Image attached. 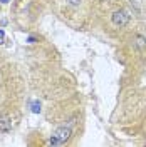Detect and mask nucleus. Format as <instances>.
<instances>
[{
    "instance_id": "obj_1",
    "label": "nucleus",
    "mask_w": 146,
    "mask_h": 147,
    "mask_svg": "<svg viewBox=\"0 0 146 147\" xmlns=\"http://www.w3.org/2000/svg\"><path fill=\"white\" fill-rule=\"evenodd\" d=\"M74 122L76 120H71L67 125H62V127H59L57 130L54 132V136L50 137V140H49V144L50 146H61V144H64L67 139L71 137V134H72V127H74Z\"/></svg>"
},
{
    "instance_id": "obj_2",
    "label": "nucleus",
    "mask_w": 146,
    "mask_h": 147,
    "mask_svg": "<svg viewBox=\"0 0 146 147\" xmlns=\"http://www.w3.org/2000/svg\"><path fill=\"white\" fill-rule=\"evenodd\" d=\"M129 18H131L129 12H126V10H118V12L113 13V24L118 25V27H124L129 22Z\"/></svg>"
},
{
    "instance_id": "obj_3",
    "label": "nucleus",
    "mask_w": 146,
    "mask_h": 147,
    "mask_svg": "<svg viewBox=\"0 0 146 147\" xmlns=\"http://www.w3.org/2000/svg\"><path fill=\"white\" fill-rule=\"evenodd\" d=\"M12 129V119L9 115H0V132H9Z\"/></svg>"
},
{
    "instance_id": "obj_4",
    "label": "nucleus",
    "mask_w": 146,
    "mask_h": 147,
    "mask_svg": "<svg viewBox=\"0 0 146 147\" xmlns=\"http://www.w3.org/2000/svg\"><path fill=\"white\" fill-rule=\"evenodd\" d=\"M136 45H138V49H145L146 47V38L145 37H141V35L136 37Z\"/></svg>"
},
{
    "instance_id": "obj_5",
    "label": "nucleus",
    "mask_w": 146,
    "mask_h": 147,
    "mask_svg": "<svg viewBox=\"0 0 146 147\" xmlns=\"http://www.w3.org/2000/svg\"><path fill=\"white\" fill-rule=\"evenodd\" d=\"M30 107H32V112H35V114H39V112H40V102H39V100H32V104H30Z\"/></svg>"
},
{
    "instance_id": "obj_6",
    "label": "nucleus",
    "mask_w": 146,
    "mask_h": 147,
    "mask_svg": "<svg viewBox=\"0 0 146 147\" xmlns=\"http://www.w3.org/2000/svg\"><path fill=\"white\" fill-rule=\"evenodd\" d=\"M67 2H69L71 5H74V7H77V5L81 3V0H67Z\"/></svg>"
},
{
    "instance_id": "obj_7",
    "label": "nucleus",
    "mask_w": 146,
    "mask_h": 147,
    "mask_svg": "<svg viewBox=\"0 0 146 147\" xmlns=\"http://www.w3.org/2000/svg\"><path fill=\"white\" fill-rule=\"evenodd\" d=\"M3 40H5V32L0 30V44H3Z\"/></svg>"
},
{
    "instance_id": "obj_8",
    "label": "nucleus",
    "mask_w": 146,
    "mask_h": 147,
    "mask_svg": "<svg viewBox=\"0 0 146 147\" xmlns=\"http://www.w3.org/2000/svg\"><path fill=\"white\" fill-rule=\"evenodd\" d=\"M0 2H2V3H7V2H10V0H0Z\"/></svg>"
}]
</instances>
